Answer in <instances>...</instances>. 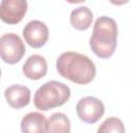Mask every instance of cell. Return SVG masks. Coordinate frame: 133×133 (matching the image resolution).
Returning a JSON list of instances; mask_svg holds the SVG:
<instances>
[{
	"instance_id": "cell-7",
	"label": "cell",
	"mask_w": 133,
	"mask_h": 133,
	"mask_svg": "<svg viewBox=\"0 0 133 133\" xmlns=\"http://www.w3.org/2000/svg\"><path fill=\"white\" fill-rule=\"evenodd\" d=\"M23 36L30 47L38 49L47 43L49 38V30L45 23L38 20H33L25 25L23 29Z\"/></svg>"
},
{
	"instance_id": "cell-10",
	"label": "cell",
	"mask_w": 133,
	"mask_h": 133,
	"mask_svg": "<svg viewBox=\"0 0 133 133\" xmlns=\"http://www.w3.org/2000/svg\"><path fill=\"white\" fill-rule=\"evenodd\" d=\"M22 133H47V119L39 112H29L21 121Z\"/></svg>"
},
{
	"instance_id": "cell-12",
	"label": "cell",
	"mask_w": 133,
	"mask_h": 133,
	"mask_svg": "<svg viewBox=\"0 0 133 133\" xmlns=\"http://www.w3.org/2000/svg\"><path fill=\"white\" fill-rule=\"evenodd\" d=\"M70 131L71 123L64 113H53L47 121V133H70Z\"/></svg>"
},
{
	"instance_id": "cell-2",
	"label": "cell",
	"mask_w": 133,
	"mask_h": 133,
	"mask_svg": "<svg viewBox=\"0 0 133 133\" xmlns=\"http://www.w3.org/2000/svg\"><path fill=\"white\" fill-rule=\"evenodd\" d=\"M117 44V25L109 17L103 16L96 20L92 34L89 39L91 51L100 58H109L113 55Z\"/></svg>"
},
{
	"instance_id": "cell-4",
	"label": "cell",
	"mask_w": 133,
	"mask_h": 133,
	"mask_svg": "<svg viewBox=\"0 0 133 133\" xmlns=\"http://www.w3.org/2000/svg\"><path fill=\"white\" fill-rule=\"evenodd\" d=\"M26 52L25 45L16 33H5L0 36V58L8 63L19 62Z\"/></svg>"
},
{
	"instance_id": "cell-6",
	"label": "cell",
	"mask_w": 133,
	"mask_h": 133,
	"mask_svg": "<svg viewBox=\"0 0 133 133\" xmlns=\"http://www.w3.org/2000/svg\"><path fill=\"white\" fill-rule=\"evenodd\" d=\"M27 5L25 0H3L0 3V20L8 25L20 23L27 11Z\"/></svg>"
},
{
	"instance_id": "cell-14",
	"label": "cell",
	"mask_w": 133,
	"mask_h": 133,
	"mask_svg": "<svg viewBox=\"0 0 133 133\" xmlns=\"http://www.w3.org/2000/svg\"><path fill=\"white\" fill-rule=\"evenodd\" d=\"M0 77H1V70H0Z\"/></svg>"
},
{
	"instance_id": "cell-1",
	"label": "cell",
	"mask_w": 133,
	"mask_h": 133,
	"mask_svg": "<svg viewBox=\"0 0 133 133\" xmlns=\"http://www.w3.org/2000/svg\"><path fill=\"white\" fill-rule=\"evenodd\" d=\"M58 74L77 84H87L96 76V65L86 55L78 52H63L56 60Z\"/></svg>"
},
{
	"instance_id": "cell-5",
	"label": "cell",
	"mask_w": 133,
	"mask_h": 133,
	"mask_svg": "<svg viewBox=\"0 0 133 133\" xmlns=\"http://www.w3.org/2000/svg\"><path fill=\"white\" fill-rule=\"evenodd\" d=\"M78 117L86 124L97 123L104 114L105 107L101 100L95 97H84L76 105Z\"/></svg>"
},
{
	"instance_id": "cell-11",
	"label": "cell",
	"mask_w": 133,
	"mask_h": 133,
	"mask_svg": "<svg viewBox=\"0 0 133 133\" xmlns=\"http://www.w3.org/2000/svg\"><path fill=\"white\" fill-rule=\"evenodd\" d=\"M71 25L80 31L88 29L92 22V12L87 6H79L72 10L70 16Z\"/></svg>"
},
{
	"instance_id": "cell-13",
	"label": "cell",
	"mask_w": 133,
	"mask_h": 133,
	"mask_svg": "<svg viewBox=\"0 0 133 133\" xmlns=\"http://www.w3.org/2000/svg\"><path fill=\"white\" fill-rule=\"evenodd\" d=\"M97 133H126V130L119 118L108 117L100 125Z\"/></svg>"
},
{
	"instance_id": "cell-8",
	"label": "cell",
	"mask_w": 133,
	"mask_h": 133,
	"mask_svg": "<svg viewBox=\"0 0 133 133\" xmlns=\"http://www.w3.org/2000/svg\"><path fill=\"white\" fill-rule=\"evenodd\" d=\"M30 89L25 85L14 84L8 86L4 91L6 102L11 108L21 109L30 102Z\"/></svg>"
},
{
	"instance_id": "cell-3",
	"label": "cell",
	"mask_w": 133,
	"mask_h": 133,
	"mask_svg": "<svg viewBox=\"0 0 133 133\" xmlns=\"http://www.w3.org/2000/svg\"><path fill=\"white\" fill-rule=\"evenodd\" d=\"M71 97V89L59 81H48L37 88L34 95V106L43 111L65 104Z\"/></svg>"
},
{
	"instance_id": "cell-9",
	"label": "cell",
	"mask_w": 133,
	"mask_h": 133,
	"mask_svg": "<svg viewBox=\"0 0 133 133\" xmlns=\"http://www.w3.org/2000/svg\"><path fill=\"white\" fill-rule=\"evenodd\" d=\"M47 61L38 54L31 55L23 64V74L31 80H38L47 74Z\"/></svg>"
}]
</instances>
